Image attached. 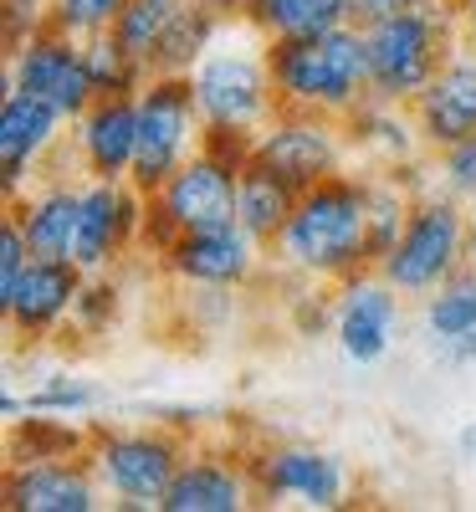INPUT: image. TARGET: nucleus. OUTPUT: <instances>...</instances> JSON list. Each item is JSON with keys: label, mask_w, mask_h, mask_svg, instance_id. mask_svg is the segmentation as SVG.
<instances>
[{"label": "nucleus", "mask_w": 476, "mask_h": 512, "mask_svg": "<svg viewBox=\"0 0 476 512\" xmlns=\"http://www.w3.org/2000/svg\"><path fill=\"white\" fill-rule=\"evenodd\" d=\"M272 267L302 282L338 287L359 272H374V236H369V180L364 169H343L297 195L292 221L267 251Z\"/></svg>", "instance_id": "obj_1"}, {"label": "nucleus", "mask_w": 476, "mask_h": 512, "mask_svg": "<svg viewBox=\"0 0 476 512\" xmlns=\"http://www.w3.org/2000/svg\"><path fill=\"white\" fill-rule=\"evenodd\" d=\"M364 41H369V98L410 108L471 36L456 6H400L395 16L364 26Z\"/></svg>", "instance_id": "obj_2"}, {"label": "nucleus", "mask_w": 476, "mask_h": 512, "mask_svg": "<svg viewBox=\"0 0 476 512\" xmlns=\"http://www.w3.org/2000/svg\"><path fill=\"white\" fill-rule=\"evenodd\" d=\"M267 62H272L282 108H313V113L349 118L369 98V41L359 26L267 41Z\"/></svg>", "instance_id": "obj_3"}, {"label": "nucleus", "mask_w": 476, "mask_h": 512, "mask_svg": "<svg viewBox=\"0 0 476 512\" xmlns=\"http://www.w3.org/2000/svg\"><path fill=\"white\" fill-rule=\"evenodd\" d=\"M190 82H195V103H200L205 123L256 128L262 134V123L282 108L272 62H267V36L256 26L226 21V31L215 36V47L195 62Z\"/></svg>", "instance_id": "obj_4"}, {"label": "nucleus", "mask_w": 476, "mask_h": 512, "mask_svg": "<svg viewBox=\"0 0 476 512\" xmlns=\"http://www.w3.org/2000/svg\"><path fill=\"white\" fill-rule=\"evenodd\" d=\"M466 262H471V205L430 185L415 195L400 241L379 256L374 272L420 303L425 292H436Z\"/></svg>", "instance_id": "obj_5"}, {"label": "nucleus", "mask_w": 476, "mask_h": 512, "mask_svg": "<svg viewBox=\"0 0 476 512\" xmlns=\"http://www.w3.org/2000/svg\"><path fill=\"white\" fill-rule=\"evenodd\" d=\"M88 456H93V472L113 507L149 512L164 502L169 482L185 466L190 441L164 420L159 425H103V431H93Z\"/></svg>", "instance_id": "obj_6"}, {"label": "nucleus", "mask_w": 476, "mask_h": 512, "mask_svg": "<svg viewBox=\"0 0 476 512\" xmlns=\"http://www.w3.org/2000/svg\"><path fill=\"white\" fill-rule=\"evenodd\" d=\"M205 139V113L195 103V82L185 72H149L139 88V159L134 180L144 195H154L180 164L200 154Z\"/></svg>", "instance_id": "obj_7"}, {"label": "nucleus", "mask_w": 476, "mask_h": 512, "mask_svg": "<svg viewBox=\"0 0 476 512\" xmlns=\"http://www.w3.org/2000/svg\"><path fill=\"white\" fill-rule=\"evenodd\" d=\"M246 472L256 487V502H272V507H318L333 512L349 502L354 477L343 456L308 446V441H267V446H251L246 451Z\"/></svg>", "instance_id": "obj_8"}, {"label": "nucleus", "mask_w": 476, "mask_h": 512, "mask_svg": "<svg viewBox=\"0 0 476 512\" xmlns=\"http://www.w3.org/2000/svg\"><path fill=\"white\" fill-rule=\"evenodd\" d=\"M256 159L297 190H308L328 175L354 169V149L343 134V118L333 113H313V108H277L262 134H256Z\"/></svg>", "instance_id": "obj_9"}, {"label": "nucleus", "mask_w": 476, "mask_h": 512, "mask_svg": "<svg viewBox=\"0 0 476 512\" xmlns=\"http://www.w3.org/2000/svg\"><path fill=\"white\" fill-rule=\"evenodd\" d=\"M267 246L256 241L241 221L226 226H205V231H185L175 246L159 256V272L169 282H180L185 292L200 287H226V292H246L256 277L267 272Z\"/></svg>", "instance_id": "obj_10"}, {"label": "nucleus", "mask_w": 476, "mask_h": 512, "mask_svg": "<svg viewBox=\"0 0 476 512\" xmlns=\"http://www.w3.org/2000/svg\"><path fill=\"white\" fill-rule=\"evenodd\" d=\"M67 134V113L6 82V93H0V190H6V205L26 195L41 180V169H52V159L67 154Z\"/></svg>", "instance_id": "obj_11"}, {"label": "nucleus", "mask_w": 476, "mask_h": 512, "mask_svg": "<svg viewBox=\"0 0 476 512\" xmlns=\"http://www.w3.org/2000/svg\"><path fill=\"white\" fill-rule=\"evenodd\" d=\"M405 303L410 297L400 287H389L379 272H359L349 282H338L333 287V344H338V354L359 369L384 364L389 349H395L400 333H405Z\"/></svg>", "instance_id": "obj_12"}, {"label": "nucleus", "mask_w": 476, "mask_h": 512, "mask_svg": "<svg viewBox=\"0 0 476 512\" xmlns=\"http://www.w3.org/2000/svg\"><path fill=\"white\" fill-rule=\"evenodd\" d=\"M6 82L41 103H52L57 113L77 118L88 113L98 88H93V72H88V47L77 36L57 31V26H41L31 41H21L16 52H6Z\"/></svg>", "instance_id": "obj_13"}, {"label": "nucleus", "mask_w": 476, "mask_h": 512, "mask_svg": "<svg viewBox=\"0 0 476 512\" xmlns=\"http://www.w3.org/2000/svg\"><path fill=\"white\" fill-rule=\"evenodd\" d=\"M149 195L134 180H88L82 185V216L72 236V262L82 272H118L128 256H139Z\"/></svg>", "instance_id": "obj_14"}, {"label": "nucleus", "mask_w": 476, "mask_h": 512, "mask_svg": "<svg viewBox=\"0 0 476 512\" xmlns=\"http://www.w3.org/2000/svg\"><path fill=\"white\" fill-rule=\"evenodd\" d=\"M82 282H88V272L67 256H31L16 287L0 292V318H6L16 344H47V338L67 333Z\"/></svg>", "instance_id": "obj_15"}, {"label": "nucleus", "mask_w": 476, "mask_h": 512, "mask_svg": "<svg viewBox=\"0 0 476 512\" xmlns=\"http://www.w3.org/2000/svg\"><path fill=\"white\" fill-rule=\"evenodd\" d=\"M72 169L88 180H128L139 159V93H108L93 98L88 113L72 118L67 134Z\"/></svg>", "instance_id": "obj_16"}, {"label": "nucleus", "mask_w": 476, "mask_h": 512, "mask_svg": "<svg viewBox=\"0 0 476 512\" xmlns=\"http://www.w3.org/2000/svg\"><path fill=\"white\" fill-rule=\"evenodd\" d=\"M6 507L11 512H98V507H108V492L93 472V456L11 461L6 466Z\"/></svg>", "instance_id": "obj_17"}, {"label": "nucleus", "mask_w": 476, "mask_h": 512, "mask_svg": "<svg viewBox=\"0 0 476 512\" xmlns=\"http://www.w3.org/2000/svg\"><path fill=\"white\" fill-rule=\"evenodd\" d=\"M251 502H256V487L246 472V451L190 446L159 512H246Z\"/></svg>", "instance_id": "obj_18"}, {"label": "nucleus", "mask_w": 476, "mask_h": 512, "mask_svg": "<svg viewBox=\"0 0 476 512\" xmlns=\"http://www.w3.org/2000/svg\"><path fill=\"white\" fill-rule=\"evenodd\" d=\"M82 185H88L82 169L62 175V169L52 164V169H41V180L26 195H16L6 205V216H16V226L26 231L36 256H67L72 262V236H77V216H82Z\"/></svg>", "instance_id": "obj_19"}, {"label": "nucleus", "mask_w": 476, "mask_h": 512, "mask_svg": "<svg viewBox=\"0 0 476 512\" xmlns=\"http://www.w3.org/2000/svg\"><path fill=\"white\" fill-rule=\"evenodd\" d=\"M410 113H415V128L430 154L446 144H461V139H476V41H466L430 77V88L410 103Z\"/></svg>", "instance_id": "obj_20"}, {"label": "nucleus", "mask_w": 476, "mask_h": 512, "mask_svg": "<svg viewBox=\"0 0 476 512\" xmlns=\"http://www.w3.org/2000/svg\"><path fill=\"white\" fill-rule=\"evenodd\" d=\"M236 185H241V169L210 159L200 149L190 164H180L175 175L154 190V200L180 221V231H205V226L236 221Z\"/></svg>", "instance_id": "obj_21"}, {"label": "nucleus", "mask_w": 476, "mask_h": 512, "mask_svg": "<svg viewBox=\"0 0 476 512\" xmlns=\"http://www.w3.org/2000/svg\"><path fill=\"white\" fill-rule=\"evenodd\" d=\"M343 134H349L354 164H364V169H395V164L430 154L420 128H415V113L400 103H379V98H364L343 118Z\"/></svg>", "instance_id": "obj_22"}, {"label": "nucleus", "mask_w": 476, "mask_h": 512, "mask_svg": "<svg viewBox=\"0 0 476 512\" xmlns=\"http://www.w3.org/2000/svg\"><path fill=\"white\" fill-rule=\"evenodd\" d=\"M297 185H287L277 169H267L262 159H251L241 169V185H236V221L262 241L267 251L277 246L282 226L292 221V210H297Z\"/></svg>", "instance_id": "obj_23"}, {"label": "nucleus", "mask_w": 476, "mask_h": 512, "mask_svg": "<svg viewBox=\"0 0 476 512\" xmlns=\"http://www.w3.org/2000/svg\"><path fill=\"white\" fill-rule=\"evenodd\" d=\"M471 328H476V262H466L456 277L420 297V333L430 338V349L456 344Z\"/></svg>", "instance_id": "obj_24"}, {"label": "nucleus", "mask_w": 476, "mask_h": 512, "mask_svg": "<svg viewBox=\"0 0 476 512\" xmlns=\"http://www.w3.org/2000/svg\"><path fill=\"white\" fill-rule=\"evenodd\" d=\"M226 31V16L215 0H185V11L175 16V26H169V36L159 41L154 52V67L149 72H195V62L215 47V36Z\"/></svg>", "instance_id": "obj_25"}, {"label": "nucleus", "mask_w": 476, "mask_h": 512, "mask_svg": "<svg viewBox=\"0 0 476 512\" xmlns=\"http://www.w3.org/2000/svg\"><path fill=\"white\" fill-rule=\"evenodd\" d=\"M93 431H82L77 415L26 410L11 420V461H52V456H88Z\"/></svg>", "instance_id": "obj_26"}, {"label": "nucleus", "mask_w": 476, "mask_h": 512, "mask_svg": "<svg viewBox=\"0 0 476 512\" xmlns=\"http://www.w3.org/2000/svg\"><path fill=\"white\" fill-rule=\"evenodd\" d=\"M349 26V0H267L262 16H256V31L267 41L282 36H323Z\"/></svg>", "instance_id": "obj_27"}, {"label": "nucleus", "mask_w": 476, "mask_h": 512, "mask_svg": "<svg viewBox=\"0 0 476 512\" xmlns=\"http://www.w3.org/2000/svg\"><path fill=\"white\" fill-rule=\"evenodd\" d=\"M185 11V0H128L113 36H118V47L123 52H134L144 67H154V52H159V41L169 36V26H175V16Z\"/></svg>", "instance_id": "obj_28"}, {"label": "nucleus", "mask_w": 476, "mask_h": 512, "mask_svg": "<svg viewBox=\"0 0 476 512\" xmlns=\"http://www.w3.org/2000/svg\"><path fill=\"white\" fill-rule=\"evenodd\" d=\"M123 318V277L118 272H88L72 308V333L77 338H103Z\"/></svg>", "instance_id": "obj_29"}, {"label": "nucleus", "mask_w": 476, "mask_h": 512, "mask_svg": "<svg viewBox=\"0 0 476 512\" xmlns=\"http://www.w3.org/2000/svg\"><path fill=\"white\" fill-rule=\"evenodd\" d=\"M82 47H88V72H93L98 98H108V93H139L144 82H149V67H144L134 52H123L113 31L82 41Z\"/></svg>", "instance_id": "obj_30"}, {"label": "nucleus", "mask_w": 476, "mask_h": 512, "mask_svg": "<svg viewBox=\"0 0 476 512\" xmlns=\"http://www.w3.org/2000/svg\"><path fill=\"white\" fill-rule=\"evenodd\" d=\"M103 405V390L77 374H47L36 384V390H26V410H47V415H77L88 420L93 410Z\"/></svg>", "instance_id": "obj_31"}, {"label": "nucleus", "mask_w": 476, "mask_h": 512, "mask_svg": "<svg viewBox=\"0 0 476 512\" xmlns=\"http://www.w3.org/2000/svg\"><path fill=\"white\" fill-rule=\"evenodd\" d=\"M123 6L128 0H47V26H57L77 41H93L118 26Z\"/></svg>", "instance_id": "obj_32"}, {"label": "nucleus", "mask_w": 476, "mask_h": 512, "mask_svg": "<svg viewBox=\"0 0 476 512\" xmlns=\"http://www.w3.org/2000/svg\"><path fill=\"white\" fill-rule=\"evenodd\" d=\"M430 185L471 205L476 200V139H461V144H446L430 154Z\"/></svg>", "instance_id": "obj_33"}, {"label": "nucleus", "mask_w": 476, "mask_h": 512, "mask_svg": "<svg viewBox=\"0 0 476 512\" xmlns=\"http://www.w3.org/2000/svg\"><path fill=\"white\" fill-rule=\"evenodd\" d=\"M287 318L302 338H318V333H333V287L323 282H302L297 297H287Z\"/></svg>", "instance_id": "obj_34"}, {"label": "nucleus", "mask_w": 476, "mask_h": 512, "mask_svg": "<svg viewBox=\"0 0 476 512\" xmlns=\"http://www.w3.org/2000/svg\"><path fill=\"white\" fill-rule=\"evenodd\" d=\"M200 149L210 159H221L231 169H246L256 159V128H226V123H205V139Z\"/></svg>", "instance_id": "obj_35"}, {"label": "nucleus", "mask_w": 476, "mask_h": 512, "mask_svg": "<svg viewBox=\"0 0 476 512\" xmlns=\"http://www.w3.org/2000/svg\"><path fill=\"white\" fill-rule=\"evenodd\" d=\"M185 231H180V221L175 216H169V210L149 195V205H144V226H139V256H149V262L159 267V256L169 251V246H175Z\"/></svg>", "instance_id": "obj_36"}, {"label": "nucleus", "mask_w": 476, "mask_h": 512, "mask_svg": "<svg viewBox=\"0 0 476 512\" xmlns=\"http://www.w3.org/2000/svg\"><path fill=\"white\" fill-rule=\"evenodd\" d=\"M41 26H47V6H41V0H0V36H6V52L31 41Z\"/></svg>", "instance_id": "obj_37"}, {"label": "nucleus", "mask_w": 476, "mask_h": 512, "mask_svg": "<svg viewBox=\"0 0 476 512\" xmlns=\"http://www.w3.org/2000/svg\"><path fill=\"white\" fill-rule=\"evenodd\" d=\"M31 241H26V231L16 226V216H6V226H0V292L6 287H16V277L31 267Z\"/></svg>", "instance_id": "obj_38"}, {"label": "nucleus", "mask_w": 476, "mask_h": 512, "mask_svg": "<svg viewBox=\"0 0 476 512\" xmlns=\"http://www.w3.org/2000/svg\"><path fill=\"white\" fill-rule=\"evenodd\" d=\"M405 6V0H349V26H374V21H384V16H395Z\"/></svg>", "instance_id": "obj_39"}, {"label": "nucleus", "mask_w": 476, "mask_h": 512, "mask_svg": "<svg viewBox=\"0 0 476 512\" xmlns=\"http://www.w3.org/2000/svg\"><path fill=\"white\" fill-rule=\"evenodd\" d=\"M215 6H221V16L236 21V26H256V16H262L267 0H215Z\"/></svg>", "instance_id": "obj_40"}, {"label": "nucleus", "mask_w": 476, "mask_h": 512, "mask_svg": "<svg viewBox=\"0 0 476 512\" xmlns=\"http://www.w3.org/2000/svg\"><path fill=\"white\" fill-rule=\"evenodd\" d=\"M456 456H461L466 466L476 461V420H466V425H461V431H456Z\"/></svg>", "instance_id": "obj_41"}, {"label": "nucleus", "mask_w": 476, "mask_h": 512, "mask_svg": "<svg viewBox=\"0 0 476 512\" xmlns=\"http://www.w3.org/2000/svg\"><path fill=\"white\" fill-rule=\"evenodd\" d=\"M0 415L21 420V415H26V395H21V390H6V395H0Z\"/></svg>", "instance_id": "obj_42"}, {"label": "nucleus", "mask_w": 476, "mask_h": 512, "mask_svg": "<svg viewBox=\"0 0 476 512\" xmlns=\"http://www.w3.org/2000/svg\"><path fill=\"white\" fill-rule=\"evenodd\" d=\"M456 16H461V26H466V36L476 41V0H456Z\"/></svg>", "instance_id": "obj_43"}, {"label": "nucleus", "mask_w": 476, "mask_h": 512, "mask_svg": "<svg viewBox=\"0 0 476 512\" xmlns=\"http://www.w3.org/2000/svg\"><path fill=\"white\" fill-rule=\"evenodd\" d=\"M471 262H476V200H471Z\"/></svg>", "instance_id": "obj_44"}, {"label": "nucleus", "mask_w": 476, "mask_h": 512, "mask_svg": "<svg viewBox=\"0 0 476 512\" xmlns=\"http://www.w3.org/2000/svg\"><path fill=\"white\" fill-rule=\"evenodd\" d=\"M405 6H456V0H405Z\"/></svg>", "instance_id": "obj_45"}, {"label": "nucleus", "mask_w": 476, "mask_h": 512, "mask_svg": "<svg viewBox=\"0 0 476 512\" xmlns=\"http://www.w3.org/2000/svg\"><path fill=\"white\" fill-rule=\"evenodd\" d=\"M41 6H47V0H41Z\"/></svg>", "instance_id": "obj_46"}]
</instances>
